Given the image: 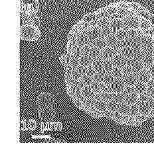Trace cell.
<instances>
[{
	"label": "cell",
	"mask_w": 154,
	"mask_h": 156,
	"mask_svg": "<svg viewBox=\"0 0 154 156\" xmlns=\"http://www.w3.org/2000/svg\"><path fill=\"white\" fill-rule=\"evenodd\" d=\"M38 114L41 119L53 120L56 115V106L53 95L49 93H43L37 99Z\"/></svg>",
	"instance_id": "cell-1"
},
{
	"label": "cell",
	"mask_w": 154,
	"mask_h": 156,
	"mask_svg": "<svg viewBox=\"0 0 154 156\" xmlns=\"http://www.w3.org/2000/svg\"><path fill=\"white\" fill-rule=\"evenodd\" d=\"M41 37V31L33 24H26L20 27V38L21 40L36 41Z\"/></svg>",
	"instance_id": "cell-2"
},
{
	"label": "cell",
	"mask_w": 154,
	"mask_h": 156,
	"mask_svg": "<svg viewBox=\"0 0 154 156\" xmlns=\"http://www.w3.org/2000/svg\"><path fill=\"white\" fill-rule=\"evenodd\" d=\"M82 31H85L86 35H87L89 41L91 42L98 38L102 37V30L100 27L97 26H90Z\"/></svg>",
	"instance_id": "cell-3"
},
{
	"label": "cell",
	"mask_w": 154,
	"mask_h": 156,
	"mask_svg": "<svg viewBox=\"0 0 154 156\" xmlns=\"http://www.w3.org/2000/svg\"><path fill=\"white\" fill-rule=\"evenodd\" d=\"M110 86L112 93H117L124 92L126 87V85L125 84L124 80H122V78H120V79H114L113 82Z\"/></svg>",
	"instance_id": "cell-4"
},
{
	"label": "cell",
	"mask_w": 154,
	"mask_h": 156,
	"mask_svg": "<svg viewBox=\"0 0 154 156\" xmlns=\"http://www.w3.org/2000/svg\"><path fill=\"white\" fill-rule=\"evenodd\" d=\"M124 22L123 18H118L110 20L109 27L111 29L112 33H115L117 30L123 29L124 27Z\"/></svg>",
	"instance_id": "cell-5"
},
{
	"label": "cell",
	"mask_w": 154,
	"mask_h": 156,
	"mask_svg": "<svg viewBox=\"0 0 154 156\" xmlns=\"http://www.w3.org/2000/svg\"><path fill=\"white\" fill-rule=\"evenodd\" d=\"M104 59L102 58L101 56H98L97 58H93V62H92V67L96 70V72L101 73L102 74H104L106 73L104 69Z\"/></svg>",
	"instance_id": "cell-6"
},
{
	"label": "cell",
	"mask_w": 154,
	"mask_h": 156,
	"mask_svg": "<svg viewBox=\"0 0 154 156\" xmlns=\"http://www.w3.org/2000/svg\"><path fill=\"white\" fill-rule=\"evenodd\" d=\"M137 105L138 106V109H139V114L141 115H149L150 112L153 109L149 101H146V102H140V101H138Z\"/></svg>",
	"instance_id": "cell-7"
},
{
	"label": "cell",
	"mask_w": 154,
	"mask_h": 156,
	"mask_svg": "<svg viewBox=\"0 0 154 156\" xmlns=\"http://www.w3.org/2000/svg\"><path fill=\"white\" fill-rule=\"evenodd\" d=\"M112 60L114 63V67L122 68L126 65H127V59L122 56L120 53L116 54Z\"/></svg>",
	"instance_id": "cell-8"
},
{
	"label": "cell",
	"mask_w": 154,
	"mask_h": 156,
	"mask_svg": "<svg viewBox=\"0 0 154 156\" xmlns=\"http://www.w3.org/2000/svg\"><path fill=\"white\" fill-rule=\"evenodd\" d=\"M116 54L115 50L111 46H107L104 49L101 50L100 56L104 60H112Z\"/></svg>",
	"instance_id": "cell-9"
},
{
	"label": "cell",
	"mask_w": 154,
	"mask_h": 156,
	"mask_svg": "<svg viewBox=\"0 0 154 156\" xmlns=\"http://www.w3.org/2000/svg\"><path fill=\"white\" fill-rule=\"evenodd\" d=\"M135 49L132 46H126L121 49L120 54L127 60L133 59L135 56Z\"/></svg>",
	"instance_id": "cell-10"
},
{
	"label": "cell",
	"mask_w": 154,
	"mask_h": 156,
	"mask_svg": "<svg viewBox=\"0 0 154 156\" xmlns=\"http://www.w3.org/2000/svg\"><path fill=\"white\" fill-rule=\"evenodd\" d=\"M89 41V39L85 31H82V32L78 33L77 37L76 39V43L78 46L82 47V46H84L85 45L87 44Z\"/></svg>",
	"instance_id": "cell-11"
},
{
	"label": "cell",
	"mask_w": 154,
	"mask_h": 156,
	"mask_svg": "<svg viewBox=\"0 0 154 156\" xmlns=\"http://www.w3.org/2000/svg\"><path fill=\"white\" fill-rule=\"evenodd\" d=\"M137 80L139 82L147 83L152 79V75L148 71H141L139 73H136Z\"/></svg>",
	"instance_id": "cell-12"
},
{
	"label": "cell",
	"mask_w": 154,
	"mask_h": 156,
	"mask_svg": "<svg viewBox=\"0 0 154 156\" xmlns=\"http://www.w3.org/2000/svg\"><path fill=\"white\" fill-rule=\"evenodd\" d=\"M123 80L125 84L126 85V86L133 87L134 85L138 82L137 76L136 74H134L133 73L132 74H130V75L125 76L123 78Z\"/></svg>",
	"instance_id": "cell-13"
},
{
	"label": "cell",
	"mask_w": 154,
	"mask_h": 156,
	"mask_svg": "<svg viewBox=\"0 0 154 156\" xmlns=\"http://www.w3.org/2000/svg\"><path fill=\"white\" fill-rule=\"evenodd\" d=\"M80 65L88 67L90 66H92L93 62V58L90 56L89 54H82V55L79 58Z\"/></svg>",
	"instance_id": "cell-14"
},
{
	"label": "cell",
	"mask_w": 154,
	"mask_h": 156,
	"mask_svg": "<svg viewBox=\"0 0 154 156\" xmlns=\"http://www.w3.org/2000/svg\"><path fill=\"white\" fill-rule=\"evenodd\" d=\"M134 91L137 93L138 95L144 94V93H147L148 91V87L147 83H142V82H138L134 85Z\"/></svg>",
	"instance_id": "cell-15"
},
{
	"label": "cell",
	"mask_w": 154,
	"mask_h": 156,
	"mask_svg": "<svg viewBox=\"0 0 154 156\" xmlns=\"http://www.w3.org/2000/svg\"><path fill=\"white\" fill-rule=\"evenodd\" d=\"M138 101H139V95L136 92H133L131 94L126 96L125 103L128 104L130 106L137 104Z\"/></svg>",
	"instance_id": "cell-16"
},
{
	"label": "cell",
	"mask_w": 154,
	"mask_h": 156,
	"mask_svg": "<svg viewBox=\"0 0 154 156\" xmlns=\"http://www.w3.org/2000/svg\"><path fill=\"white\" fill-rule=\"evenodd\" d=\"M131 66L133 68V73H135L143 71L145 66V64H144V62H142V60H136L134 59V58Z\"/></svg>",
	"instance_id": "cell-17"
},
{
	"label": "cell",
	"mask_w": 154,
	"mask_h": 156,
	"mask_svg": "<svg viewBox=\"0 0 154 156\" xmlns=\"http://www.w3.org/2000/svg\"><path fill=\"white\" fill-rule=\"evenodd\" d=\"M82 95L85 98L88 99H93L94 95H95V93H94L90 86H85L81 90Z\"/></svg>",
	"instance_id": "cell-18"
},
{
	"label": "cell",
	"mask_w": 154,
	"mask_h": 156,
	"mask_svg": "<svg viewBox=\"0 0 154 156\" xmlns=\"http://www.w3.org/2000/svg\"><path fill=\"white\" fill-rule=\"evenodd\" d=\"M105 39L106 42H107L108 46H111L112 48H114L115 46H116L118 44V42H119L114 33H111L110 34L108 35V36L105 38Z\"/></svg>",
	"instance_id": "cell-19"
},
{
	"label": "cell",
	"mask_w": 154,
	"mask_h": 156,
	"mask_svg": "<svg viewBox=\"0 0 154 156\" xmlns=\"http://www.w3.org/2000/svg\"><path fill=\"white\" fill-rule=\"evenodd\" d=\"M91 44L92 46H96L97 48H98L100 50L104 49V48H106V46H108L107 42H106V39L104 38H102V37L98 38L96 39V40L93 41L92 42H91Z\"/></svg>",
	"instance_id": "cell-20"
},
{
	"label": "cell",
	"mask_w": 154,
	"mask_h": 156,
	"mask_svg": "<svg viewBox=\"0 0 154 156\" xmlns=\"http://www.w3.org/2000/svg\"><path fill=\"white\" fill-rule=\"evenodd\" d=\"M142 62H144L145 66L149 67V66L154 63V55L152 53L146 52L143 60H142Z\"/></svg>",
	"instance_id": "cell-21"
},
{
	"label": "cell",
	"mask_w": 154,
	"mask_h": 156,
	"mask_svg": "<svg viewBox=\"0 0 154 156\" xmlns=\"http://www.w3.org/2000/svg\"><path fill=\"white\" fill-rule=\"evenodd\" d=\"M130 108H131L130 105H129L126 103H123L120 104L118 111L122 115H128L130 112Z\"/></svg>",
	"instance_id": "cell-22"
},
{
	"label": "cell",
	"mask_w": 154,
	"mask_h": 156,
	"mask_svg": "<svg viewBox=\"0 0 154 156\" xmlns=\"http://www.w3.org/2000/svg\"><path fill=\"white\" fill-rule=\"evenodd\" d=\"M114 34H115L117 39L119 41H123V40H124V39H126V38L128 37L127 30H126V29L125 28V26H124L123 29H119L118 30H117Z\"/></svg>",
	"instance_id": "cell-23"
},
{
	"label": "cell",
	"mask_w": 154,
	"mask_h": 156,
	"mask_svg": "<svg viewBox=\"0 0 154 156\" xmlns=\"http://www.w3.org/2000/svg\"><path fill=\"white\" fill-rule=\"evenodd\" d=\"M94 106L98 111L104 112L107 109V103L102 100L96 101L95 103H94Z\"/></svg>",
	"instance_id": "cell-24"
},
{
	"label": "cell",
	"mask_w": 154,
	"mask_h": 156,
	"mask_svg": "<svg viewBox=\"0 0 154 156\" xmlns=\"http://www.w3.org/2000/svg\"><path fill=\"white\" fill-rule=\"evenodd\" d=\"M98 18L95 13H89L85 15L83 17H82L81 20L83 21L84 23H89L90 22H92L93 21L97 20Z\"/></svg>",
	"instance_id": "cell-25"
},
{
	"label": "cell",
	"mask_w": 154,
	"mask_h": 156,
	"mask_svg": "<svg viewBox=\"0 0 154 156\" xmlns=\"http://www.w3.org/2000/svg\"><path fill=\"white\" fill-rule=\"evenodd\" d=\"M114 65L112 60H104V69L106 73H112Z\"/></svg>",
	"instance_id": "cell-26"
},
{
	"label": "cell",
	"mask_w": 154,
	"mask_h": 156,
	"mask_svg": "<svg viewBox=\"0 0 154 156\" xmlns=\"http://www.w3.org/2000/svg\"><path fill=\"white\" fill-rule=\"evenodd\" d=\"M126 95L124 94V92L122 93H114L113 96V100H114L117 102L118 103L121 104L125 102L126 99Z\"/></svg>",
	"instance_id": "cell-27"
},
{
	"label": "cell",
	"mask_w": 154,
	"mask_h": 156,
	"mask_svg": "<svg viewBox=\"0 0 154 156\" xmlns=\"http://www.w3.org/2000/svg\"><path fill=\"white\" fill-rule=\"evenodd\" d=\"M119 106L120 104L116 102V101L113 99L107 102V109L113 112L118 111Z\"/></svg>",
	"instance_id": "cell-28"
},
{
	"label": "cell",
	"mask_w": 154,
	"mask_h": 156,
	"mask_svg": "<svg viewBox=\"0 0 154 156\" xmlns=\"http://www.w3.org/2000/svg\"><path fill=\"white\" fill-rule=\"evenodd\" d=\"M98 19L102 17H109L110 15L107 12V10H106V7H101V8L98 9L95 12Z\"/></svg>",
	"instance_id": "cell-29"
},
{
	"label": "cell",
	"mask_w": 154,
	"mask_h": 156,
	"mask_svg": "<svg viewBox=\"0 0 154 156\" xmlns=\"http://www.w3.org/2000/svg\"><path fill=\"white\" fill-rule=\"evenodd\" d=\"M110 20L108 17H102L97 19V24L96 26L100 27V29L103 28V27L109 26Z\"/></svg>",
	"instance_id": "cell-30"
},
{
	"label": "cell",
	"mask_w": 154,
	"mask_h": 156,
	"mask_svg": "<svg viewBox=\"0 0 154 156\" xmlns=\"http://www.w3.org/2000/svg\"><path fill=\"white\" fill-rule=\"evenodd\" d=\"M80 80L82 81V83H83L85 85H86V86H90L94 81L93 77H90L87 75L82 76Z\"/></svg>",
	"instance_id": "cell-31"
},
{
	"label": "cell",
	"mask_w": 154,
	"mask_h": 156,
	"mask_svg": "<svg viewBox=\"0 0 154 156\" xmlns=\"http://www.w3.org/2000/svg\"><path fill=\"white\" fill-rule=\"evenodd\" d=\"M115 78L114 77L112 73H106L104 75L103 83L107 85H110Z\"/></svg>",
	"instance_id": "cell-32"
},
{
	"label": "cell",
	"mask_w": 154,
	"mask_h": 156,
	"mask_svg": "<svg viewBox=\"0 0 154 156\" xmlns=\"http://www.w3.org/2000/svg\"><path fill=\"white\" fill-rule=\"evenodd\" d=\"M100 95H101V100L104 101H105V102L107 103V102H108V101L113 99L114 93L101 92Z\"/></svg>",
	"instance_id": "cell-33"
},
{
	"label": "cell",
	"mask_w": 154,
	"mask_h": 156,
	"mask_svg": "<svg viewBox=\"0 0 154 156\" xmlns=\"http://www.w3.org/2000/svg\"><path fill=\"white\" fill-rule=\"evenodd\" d=\"M89 54L92 58H95L98 56H100L101 54V50L97 48L96 46H92L91 49H90V51Z\"/></svg>",
	"instance_id": "cell-34"
},
{
	"label": "cell",
	"mask_w": 154,
	"mask_h": 156,
	"mask_svg": "<svg viewBox=\"0 0 154 156\" xmlns=\"http://www.w3.org/2000/svg\"><path fill=\"white\" fill-rule=\"evenodd\" d=\"M112 74L115 79H120V78H122V77L124 76V73H123V72H122V68H116V67H114V68L113 69Z\"/></svg>",
	"instance_id": "cell-35"
},
{
	"label": "cell",
	"mask_w": 154,
	"mask_h": 156,
	"mask_svg": "<svg viewBox=\"0 0 154 156\" xmlns=\"http://www.w3.org/2000/svg\"><path fill=\"white\" fill-rule=\"evenodd\" d=\"M71 55H73L77 58H80V57L82 55V47L75 45L74 47L72 50V52H71Z\"/></svg>",
	"instance_id": "cell-36"
},
{
	"label": "cell",
	"mask_w": 154,
	"mask_h": 156,
	"mask_svg": "<svg viewBox=\"0 0 154 156\" xmlns=\"http://www.w3.org/2000/svg\"><path fill=\"white\" fill-rule=\"evenodd\" d=\"M106 10L110 15L115 14L118 11V7L116 5V3H113L106 7Z\"/></svg>",
	"instance_id": "cell-37"
},
{
	"label": "cell",
	"mask_w": 154,
	"mask_h": 156,
	"mask_svg": "<svg viewBox=\"0 0 154 156\" xmlns=\"http://www.w3.org/2000/svg\"><path fill=\"white\" fill-rule=\"evenodd\" d=\"M136 53H135V56H134V59L136 60H142L143 58L145 56V54L146 53V52L145 51V50H144L143 48L140 49V50H135Z\"/></svg>",
	"instance_id": "cell-38"
},
{
	"label": "cell",
	"mask_w": 154,
	"mask_h": 156,
	"mask_svg": "<svg viewBox=\"0 0 154 156\" xmlns=\"http://www.w3.org/2000/svg\"><path fill=\"white\" fill-rule=\"evenodd\" d=\"M69 64L72 66V67L74 69H77L78 66L80 65V62H79V58H77L76 57H74V56L71 55V58L70 60Z\"/></svg>",
	"instance_id": "cell-39"
},
{
	"label": "cell",
	"mask_w": 154,
	"mask_h": 156,
	"mask_svg": "<svg viewBox=\"0 0 154 156\" xmlns=\"http://www.w3.org/2000/svg\"><path fill=\"white\" fill-rule=\"evenodd\" d=\"M138 114H139V109H138L137 105H131V108H130V112L129 115L131 117H135Z\"/></svg>",
	"instance_id": "cell-40"
},
{
	"label": "cell",
	"mask_w": 154,
	"mask_h": 156,
	"mask_svg": "<svg viewBox=\"0 0 154 156\" xmlns=\"http://www.w3.org/2000/svg\"><path fill=\"white\" fill-rule=\"evenodd\" d=\"M92 91L95 93H100L102 92L101 88H100V83L96 82V81H93V83L90 85Z\"/></svg>",
	"instance_id": "cell-41"
},
{
	"label": "cell",
	"mask_w": 154,
	"mask_h": 156,
	"mask_svg": "<svg viewBox=\"0 0 154 156\" xmlns=\"http://www.w3.org/2000/svg\"><path fill=\"white\" fill-rule=\"evenodd\" d=\"M122 69L124 76L130 75V74H132L133 73V70L132 66H130V65H126L124 67L122 68Z\"/></svg>",
	"instance_id": "cell-42"
},
{
	"label": "cell",
	"mask_w": 154,
	"mask_h": 156,
	"mask_svg": "<svg viewBox=\"0 0 154 156\" xmlns=\"http://www.w3.org/2000/svg\"><path fill=\"white\" fill-rule=\"evenodd\" d=\"M93 80H94V81H96V82H98L99 83H102L104 80V75L103 74H102L101 73L96 72L95 73V75L93 76Z\"/></svg>",
	"instance_id": "cell-43"
},
{
	"label": "cell",
	"mask_w": 154,
	"mask_h": 156,
	"mask_svg": "<svg viewBox=\"0 0 154 156\" xmlns=\"http://www.w3.org/2000/svg\"><path fill=\"white\" fill-rule=\"evenodd\" d=\"M101 30H102V38H105L106 37L108 36V35L112 33V30L110 28L109 26L103 27V28L101 29Z\"/></svg>",
	"instance_id": "cell-44"
},
{
	"label": "cell",
	"mask_w": 154,
	"mask_h": 156,
	"mask_svg": "<svg viewBox=\"0 0 154 156\" xmlns=\"http://www.w3.org/2000/svg\"><path fill=\"white\" fill-rule=\"evenodd\" d=\"M149 118H150L149 115H141V114H138L136 116L134 117L136 120H138V121H140L141 122H144L146 121Z\"/></svg>",
	"instance_id": "cell-45"
},
{
	"label": "cell",
	"mask_w": 154,
	"mask_h": 156,
	"mask_svg": "<svg viewBox=\"0 0 154 156\" xmlns=\"http://www.w3.org/2000/svg\"><path fill=\"white\" fill-rule=\"evenodd\" d=\"M77 71L79 73L81 76L86 75V71H87V67H85V66L79 65L77 68Z\"/></svg>",
	"instance_id": "cell-46"
},
{
	"label": "cell",
	"mask_w": 154,
	"mask_h": 156,
	"mask_svg": "<svg viewBox=\"0 0 154 156\" xmlns=\"http://www.w3.org/2000/svg\"><path fill=\"white\" fill-rule=\"evenodd\" d=\"M82 76L78 73L76 69H73L72 73H71V77L75 80H80Z\"/></svg>",
	"instance_id": "cell-47"
},
{
	"label": "cell",
	"mask_w": 154,
	"mask_h": 156,
	"mask_svg": "<svg viewBox=\"0 0 154 156\" xmlns=\"http://www.w3.org/2000/svg\"><path fill=\"white\" fill-rule=\"evenodd\" d=\"M96 73V70L94 69V68L92 67V66H90L88 67H87V71H86V75L93 77V76L95 75V73Z\"/></svg>",
	"instance_id": "cell-48"
},
{
	"label": "cell",
	"mask_w": 154,
	"mask_h": 156,
	"mask_svg": "<svg viewBox=\"0 0 154 156\" xmlns=\"http://www.w3.org/2000/svg\"><path fill=\"white\" fill-rule=\"evenodd\" d=\"M149 99H150V97L148 94V93H145L144 94L139 95L140 102H146V101H149Z\"/></svg>",
	"instance_id": "cell-49"
},
{
	"label": "cell",
	"mask_w": 154,
	"mask_h": 156,
	"mask_svg": "<svg viewBox=\"0 0 154 156\" xmlns=\"http://www.w3.org/2000/svg\"><path fill=\"white\" fill-rule=\"evenodd\" d=\"M92 44H87L85 45L84 46H82V54H89L90 51V49H91L92 47Z\"/></svg>",
	"instance_id": "cell-50"
},
{
	"label": "cell",
	"mask_w": 154,
	"mask_h": 156,
	"mask_svg": "<svg viewBox=\"0 0 154 156\" xmlns=\"http://www.w3.org/2000/svg\"><path fill=\"white\" fill-rule=\"evenodd\" d=\"M100 88H101L102 92H110V93H112L111 91V89H110V85H106L103 82L100 83Z\"/></svg>",
	"instance_id": "cell-51"
},
{
	"label": "cell",
	"mask_w": 154,
	"mask_h": 156,
	"mask_svg": "<svg viewBox=\"0 0 154 156\" xmlns=\"http://www.w3.org/2000/svg\"><path fill=\"white\" fill-rule=\"evenodd\" d=\"M104 115L106 119L110 120H113L114 119V112L108 110V109H106L105 111H104Z\"/></svg>",
	"instance_id": "cell-52"
},
{
	"label": "cell",
	"mask_w": 154,
	"mask_h": 156,
	"mask_svg": "<svg viewBox=\"0 0 154 156\" xmlns=\"http://www.w3.org/2000/svg\"><path fill=\"white\" fill-rule=\"evenodd\" d=\"M133 92H135V91H134V87L132 86H126L124 91V93L126 95L131 94V93Z\"/></svg>",
	"instance_id": "cell-53"
},
{
	"label": "cell",
	"mask_w": 154,
	"mask_h": 156,
	"mask_svg": "<svg viewBox=\"0 0 154 156\" xmlns=\"http://www.w3.org/2000/svg\"><path fill=\"white\" fill-rule=\"evenodd\" d=\"M122 116H123V115H122V114H120V113L118 112V111H116V112H114V119H122Z\"/></svg>",
	"instance_id": "cell-54"
},
{
	"label": "cell",
	"mask_w": 154,
	"mask_h": 156,
	"mask_svg": "<svg viewBox=\"0 0 154 156\" xmlns=\"http://www.w3.org/2000/svg\"><path fill=\"white\" fill-rule=\"evenodd\" d=\"M147 85H148V89L153 88L154 87V79L152 78V79L150 80L147 83Z\"/></svg>",
	"instance_id": "cell-55"
},
{
	"label": "cell",
	"mask_w": 154,
	"mask_h": 156,
	"mask_svg": "<svg viewBox=\"0 0 154 156\" xmlns=\"http://www.w3.org/2000/svg\"><path fill=\"white\" fill-rule=\"evenodd\" d=\"M148 72L152 76H154V63L148 67Z\"/></svg>",
	"instance_id": "cell-56"
},
{
	"label": "cell",
	"mask_w": 154,
	"mask_h": 156,
	"mask_svg": "<svg viewBox=\"0 0 154 156\" xmlns=\"http://www.w3.org/2000/svg\"><path fill=\"white\" fill-rule=\"evenodd\" d=\"M148 94L149 95V96L150 97V98L154 99V87L148 89Z\"/></svg>",
	"instance_id": "cell-57"
},
{
	"label": "cell",
	"mask_w": 154,
	"mask_h": 156,
	"mask_svg": "<svg viewBox=\"0 0 154 156\" xmlns=\"http://www.w3.org/2000/svg\"><path fill=\"white\" fill-rule=\"evenodd\" d=\"M94 98V99H95L96 101H100L101 100L100 93H95Z\"/></svg>",
	"instance_id": "cell-58"
},
{
	"label": "cell",
	"mask_w": 154,
	"mask_h": 156,
	"mask_svg": "<svg viewBox=\"0 0 154 156\" xmlns=\"http://www.w3.org/2000/svg\"><path fill=\"white\" fill-rule=\"evenodd\" d=\"M114 122H115L116 123L118 124H124V122L123 121H122V119H113V120Z\"/></svg>",
	"instance_id": "cell-59"
},
{
	"label": "cell",
	"mask_w": 154,
	"mask_h": 156,
	"mask_svg": "<svg viewBox=\"0 0 154 156\" xmlns=\"http://www.w3.org/2000/svg\"><path fill=\"white\" fill-rule=\"evenodd\" d=\"M149 102L150 105H151V106H152V108L154 109V99L150 98L149 100Z\"/></svg>",
	"instance_id": "cell-60"
},
{
	"label": "cell",
	"mask_w": 154,
	"mask_h": 156,
	"mask_svg": "<svg viewBox=\"0 0 154 156\" xmlns=\"http://www.w3.org/2000/svg\"><path fill=\"white\" fill-rule=\"evenodd\" d=\"M149 116L150 118H153V117H154V109H152V111L150 112Z\"/></svg>",
	"instance_id": "cell-61"
},
{
	"label": "cell",
	"mask_w": 154,
	"mask_h": 156,
	"mask_svg": "<svg viewBox=\"0 0 154 156\" xmlns=\"http://www.w3.org/2000/svg\"><path fill=\"white\" fill-rule=\"evenodd\" d=\"M153 79H154V78H153Z\"/></svg>",
	"instance_id": "cell-62"
}]
</instances>
